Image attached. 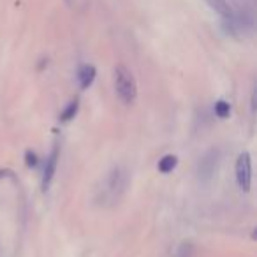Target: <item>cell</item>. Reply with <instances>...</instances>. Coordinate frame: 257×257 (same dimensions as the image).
Returning a JSON list of instances; mask_svg holds the SVG:
<instances>
[{"instance_id":"6da1fadb","label":"cell","mask_w":257,"mask_h":257,"mask_svg":"<svg viewBox=\"0 0 257 257\" xmlns=\"http://www.w3.org/2000/svg\"><path fill=\"white\" fill-rule=\"evenodd\" d=\"M114 92H116L118 99L123 104H133L136 100V79H134L133 72L128 71L125 65H118L114 69Z\"/></svg>"},{"instance_id":"30bf717a","label":"cell","mask_w":257,"mask_h":257,"mask_svg":"<svg viewBox=\"0 0 257 257\" xmlns=\"http://www.w3.org/2000/svg\"><path fill=\"white\" fill-rule=\"evenodd\" d=\"M27 159H29V161H27V166H36V164H37L36 155L30 154V152H27Z\"/></svg>"},{"instance_id":"8992f818","label":"cell","mask_w":257,"mask_h":257,"mask_svg":"<svg viewBox=\"0 0 257 257\" xmlns=\"http://www.w3.org/2000/svg\"><path fill=\"white\" fill-rule=\"evenodd\" d=\"M204 2H206L215 13H218L222 18H231L232 16L231 8H229V4L225 2V0H204Z\"/></svg>"},{"instance_id":"3957f363","label":"cell","mask_w":257,"mask_h":257,"mask_svg":"<svg viewBox=\"0 0 257 257\" xmlns=\"http://www.w3.org/2000/svg\"><path fill=\"white\" fill-rule=\"evenodd\" d=\"M125 187V175L120 168H114L113 171L109 173L106 180V189H104V197H109L111 201L118 199L120 192Z\"/></svg>"},{"instance_id":"ba28073f","label":"cell","mask_w":257,"mask_h":257,"mask_svg":"<svg viewBox=\"0 0 257 257\" xmlns=\"http://www.w3.org/2000/svg\"><path fill=\"white\" fill-rule=\"evenodd\" d=\"M229 113H231V106H229V102H225V100H218V102L215 104V114H217L218 118H227Z\"/></svg>"},{"instance_id":"8fae6325","label":"cell","mask_w":257,"mask_h":257,"mask_svg":"<svg viewBox=\"0 0 257 257\" xmlns=\"http://www.w3.org/2000/svg\"><path fill=\"white\" fill-rule=\"evenodd\" d=\"M67 2H71V0H67Z\"/></svg>"},{"instance_id":"5b68a950","label":"cell","mask_w":257,"mask_h":257,"mask_svg":"<svg viewBox=\"0 0 257 257\" xmlns=\"http://www.w3.org/2000/svg\"><path fill=\"white\" fill-rule=\"evenodd\" d=\"M78 79H79V86L83 90H86L95 79V67L93 65H83L78 72Z\"/></svg>"},{"instance_id":"277c9868","label":"cell","mask_w":257,"mask_h":257,"mask_svg":"<svg viewBox=\"0 0 257 257\" xmlns=\"http://www.w3.org/2000/svg\"><path fill=\"white\" fill-rule=\"evenodd\" d=\"M58 147H55L53 150H51L50 157H48L46 161V166H44V175H43V190L46 192L48 189H50L51 182H53L55 178V173H57V166H58Z\"/></svg>"},{"instance_id":"9c48e42d","label":"cell","mask_w":257,"mask_h":257,"mask_svg":"<svg viewBox=\"0 0 257 257\" xmlns=\"http://www.w3.org/2000/svg\"><path fill=\"white\" fill-rule=\"evenodd\" d=\"M76 113H78V100H74V102H71L67 107L64 109V113H62V120L64 121H69L71 118H74L76 116Z\"/></svg>"},{"instance_id":"7a4b0ae2","label":"cell","mask_w":257,"mask_h":257,"mask_svg":"<svg viewBox=\"0 0 257 257\" xmlns=\"http://www.w3.org/2000/svg\"><path fill=\"white\" fill-rule=\"evenodd\" d=\"M236 182H238L239 189L248 192L250 185H252V161H250L248 152L239 154L238 161H236Z\"/></svg>"},{"instance_id":"52a82bcc","label":"cell","mask_w":257,"mask_h":257,"mask_svg":"<svg viewBox=\"0 0 257 257\" xmlns=\"http://www.w3.org/2000/svg\"><path fill=\"white\" fill-rule=\"evenodd\" d=\"M176 164H178V159H176L175 155H164V157L159 161V171L168 175V173H171L173 169L176 168Z\"/></svg>"}]
</instances>
